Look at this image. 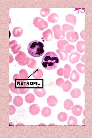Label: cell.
Instances as JSON below:
<instances>
[{"label":"cell","instance_id":"cell-1","mask_svg":"<svg viewBox=\"0 0 92 138\" xmlns=\"http://www.w3.org/2000/svg\"><path fill=\"white\" fill-rule=\"evenodd\" d=\"M60 63V59L55 53L52 51L47 52L42 57L41 63L43 67L48 70L57 67Z\"/></svg>","mask_w":92,"mask_h":138},{"label":"cell","instance_id":"cell-2","mask_svg":"<svg viewBox=\"0 0 92 138\" xmlns=\"http://www.w3.org/2000/svg\"><path fill=\"white\" fill-rule=\"evenodd\" d=\"M44 45L41 42L37 40H33L28 44L27 50L29 54L35 57H40L44 54Z\"/></svg>","mask_w":92,"mask_h":138},{"label":"cell","instance_id":"cell-3","mask_svg":"<svg viewBox=\"0 0 92 138\" xmlns=\"http://www.w3.org/2000/svg\"><path fill=\"white\" fill-rule=\"evenodd\" d=\"M33 23L35 26L41 30L46 29L48 26V23L39 17H36L35 18Z\"/></svg>","mask_w":92,"mask_h":138},{"label":"cell","instance_id":"cell-4","mask_svg":"<svg viewBox=\"0 0 92 138\" xmlns=\"http://www.w3.org/2000/svg\"><path fill=\"white\" fill-rule=\"evenodd\" d=\"M60 29V26L58 25H55L53 27L52 30L54 32V37L56 39H62L65 37L64 32Z\"/></svg>","mask_w":92,"mask_h":138},{"label":"cell","instance_id":"cell-5","mask_svg":"<svg viewBox=\"0 0 92 138\" xmlns=\"http://www.w3.org/2000/svg\"><path fill=\"white\" fill-rule=\"evenodd\" d=\"M66 37L67 40L71 42L76 41L79 38L78 34L76 31H70L67 32Z\"/></svg>","mask_w":92,"mask_h":138},{"label":"cell","instance_id":"cell-6","mask_svg":"<svg viewBox=\"0 0 92 138\" xmlns=\"http://www.w3.org/2000/svg\"><path fill=\"white\" fill-rule=\"evenodd\" d=\"M80 57V54L76 52L71 53L69 55V60L71 63L74 64L77 62Z\"/></svg>","mask_w":92,"mask_h":138},{"label":"cell","instance_id":"cell-7","mask_svg":"<svg viewBox=\"0 0 92 138\" xmlns=\"http://www.w3.org/2000/svg\"><path fill=\"white\" fill-rule=\"evenodd\" d=\"M83 109V108L81 106L76 105L75 106H73L71 108V110L73 114L75 116H78L81 115Z\"/></svg>","mask_w":92,"mask_h":138},{"label":"cell","instance_id":"cell-8","mask_svg":"<svg viewBox=\"0 0 92 138\" xmlns=\"http://www.w3.org/2000/svg\"><path fill=\"white\" fill-rule=\"evenodd\" d=\"M29 110L30 113L32 115H36L38 114L40 112V107L37 104H33L30 106Z\"/></svg>","mask_w":92,"mask_h":138},{"label":"cell","instance_id":"cell-9","mask_svg":"<svg viewBox=\"0 0 92 138\" xmlns=\"http://www.w3.org/2000/svg\"><path fill=\"white\" fill-rule=\"evenodd\" d=\"M57 101L56 98L53 96H50L47 99V104L49 106L51 107H54L56 106Z\"/></svg>","mask_w":92,"mask_h":138},{"label":"cell","instance_id":"cell-10","mask_svg":"<svg viewBox=\"0 0 92 138\" xmlns=\"http://www.w3.org/2000/svg\"><path fill=\"white\" fill-rule=\"evenodd\" d=\"M56 52L59 54L61 59L62 60L65 61L67 59L68 54L65 50L58 49L56 50Z\"/></svg>","mask_w":92,"mask_h":138},{"label":"cell","instance_id":"cell-11","mask_svg":"<svg viewBox=\"0 0 92 138\" xmlns=\"http://www.w3.org/2000/svg\"><path fill=\"white\" fill-rule=\"evenodd\" d=\"M34 93L36 96L39 97L44 96L46 94L45 89L39 86L34 89Z\"/></svg>","mask_w":92,"mask_h":138},{"label":"cell","instance_id":"cell-12","mask_svg":"<svg viewBox=\"0 0 92 138\" xmlns=\"http://www.w3.org/2000/svg\"><path fill=\"white\" fill-rule=\"evenodd\" d=\"M44 39L46 41H50L53 38L52 32L51 30L48 29L44 32L42 33Z\"/></svg>","mask_w":92,"mask_h":138},{"label":"cell","instance_id":"cell-13","mask_svg":"<svg viewBox=\"0 0 92 138\" xmlns=\"http://www.w3.org/2000/svg\"><path fill=\"white\" fill-rule=\"evenodd\" d=\"M18 87L19 92L22 94H25L29 90V86L25 83L19 85Z\"/></svg>","mask_w":92,"mask_h":138},{"label":"cell","instance_id":"cell-14","mask_svg":"<svg viewBox=\"0 0 92 138\" xmlns=\"http://www.w3.org/2000/svg\"><path fill=\"white\" fill-rule=\"evenodd\" d=\"M23 102V100L21 97L17 96L15 97L14 98L13 103L17 107L20 106Z\"/></svg>","mask_w":92,"mask_h":138},{"label":"cell","instance_id":"cell-15","mask_svg":"<svg viewBox=\"0 0 92 138\" xmlns=\"http://www.w3.org/2000/svg\"><path fill=\"white\" fill-rule=\"evenodd\" d=\"M80 78V76L75 70H73L71 75L70 79L72 82H76L78 81Z\"/></svg>","mask_w":92,"mask_h":138},{"label":"cell","instance_id":"cell-16","mask_svg":"<svg viewBox=\"0 0 92 138\" xmlns=\"http://www.w3.org/2000/svg\"><path fill=\"white\" fill-rule=\"evenodd\" d=\"M85 44V41H80L77 43L76 47L78 52L81 53L84 52Z\"/></svg>","mask_w":92,"mask_h":138},{"label":"cell","instance_id":"cell-17","mask_svg":"<svg viewBox=\"0 0 92 138\" xmlns=\"http://www.w3.org/2000/svg\"><path fill=\"white\" fill-rule=\"evenodd\" d=\"M64 75L65 78H69L71 71V68L70 65L68 64L65 65L64 66Z\"/></svg>","mask_w":92,"mask_h":138},{"label":"cell","instance_id":"cell-18","mask_svg":"<svg viewBox=\"0 0 92 138\" xmlns=\"http://www.w3.org/2000/svg\"><path fill=\"white\" fill-rule=\"evenodd\" d=\"M81 94V91L78 88H75L73 89L70 93L71 96L74 98H78L80 97Z\"/></svg>","mask_w":92,"mask_h":138},{"label":"cell","instance_id":"cell-19","mask_svg":"<svg viewBox=\"0 0 92 138\" xmlns=\"http://www.w3.org/2000/svg\"><path fill=\"white\" fill-rule=\"evenodd\" d=\"M65 19L66 21L72 23L74 26L75 25L76 22V17L74 15L71 14L67 15Z\"/></svg>","mask_w":92,"mask_h":138},{"label":"cell","instance_id":"cell-20","mask_svg":"<svg viewBox=\"0 0 92 138\" xmlns=\"http://www.w3.org/2000/svg\"><path fill=\"white\" fill-rule=\"evenodd\" d=\"M72 87V84L71 82L68 80L65 81L63 84L62 88L63 90L65 92H68L71 89Z\"/></svg>","mask_w":92,"mask_h":138},{"label":"cell","instance_id":"cell-21","mask_svg":"<svg viewBox=\"0 0 92 138\" xmlns=\"http://www.w3.org/2000/svg\"><path fill=\"white\" fill-rule=\"evenodd\" d=\"M64 107L67 110H71L72 107L74 106L73 101L70 99H66L64 102Z\"/></svg>","mask_w":92,"mask_h":138},{"label":"cell","instance_id":"cell-22","mask_svg":"<svg viewBox=\"0 0 92 138\" xmlns=\"http://www.w3.org/2000/svg\"><path fill=\"white\" fill-rule=\"evenodd\" d=\"M22 29L19 27H15L13 30V35L15 37H20L22 34Z\"/></svg>","mask_w":92,"mask_h":138},{"label":"cell","instance_id":"cell-23","mask_svg":"<svg viewBox=\"0 0 92 138\" xmlns=\"http://www.w3.org/2000/svg\"><path fill=\"white\" fill-rule=\"evenodd\" d=\"M77 120L76 118L73 116H70L69 117L67 124L68 125L75 126L77 125Z\"/></svg>","mask_w":92,"mask_h":138},{"label":"cell","instance_id":"cell-24","mask_svg":"<svg viewBox=\"0 0 92 138\" xmlns=\"http://www.w3.org/2000/svg\"><path fill=\"white\" fill-rule=\"evenodd\" d=\"M35 99L34 95L31 93H29L26 95L25 100L27 103H31L34 102Z\"/></svg>","mask_w":92,"mask_h":138},{"label":"cell","instance_id":"cell-25","mask_svg":"<svg viewBox=\"0 0 92 138\" xmlns=\"http://www.w3.org/2000/svg\"><path fill=\"white\" fill-rule=\"evenodd\" d=\"M51 113V109L48 107H45L41 110L42 115L44 117H48L50 116Z\"/></svg>","mask_w":92,"mask_h":138},{"label":"cell","instance_id":"cell-26","mask_svg":"<svg viewBox=\"0 0 92 138\" xmlns=\"http://www.w3.org/2000/svg\"><path fill=\"white\" fill-rule=\"evenodd\" d=\"M59 19L58 15L55 13L50 15L48 17V20L49 21L51 22H55L57 21Z\"/></svg>","mask_w":92,"mask_h":138},{"label":"cell","instance_id":"cell-27","mask_svg":"<svg viewBox=\"0 0 92 138\" xmlns=\"http://www.w3.org/2000/svg\"><path fill=\"white\" fill-rule=\"evenodd\" d=\"M67 118V114L64 112H61L57 116L58 120L61 122L65 121Z\"/></svg>","mask_w":92,"mask_h":138},{"label":"cell","instance_id":"cell-28","mask_svg":"<svg viewBox=\"0 0 92 138\" xmlns=\"http://www.w3.org/2000/svg\"><path fill=\"white\" fill-rule=\"evenodd\" d=\"M62 29L64 32L67 33L69 31H73L74 27L72 25L64 24L62 26Z\"/></svg>","mask_w":92,"mask_h":138},{"label":"cell","instance_id":"cell-29","mask_svg":"<svg viewBox=\"0 0 92 138\" xmlns=\"http://www.w3.org/2000/svg\"><path fill=\"white\" fill-rule=\"evenodd\" d=\"M68 43V42L65 40H60L57 42V45L59 48L64 49L65 45Z\"/></svg>","mask_w":92,"mask_h":138},{"label":"cell","instance_id":"cell-30","mask_svg":"<svg viewBox=\"0 0 92 138\" xmlns=\"http://www.w3.org/2000/svg\"><path fill=\"white\" fill-rule=\"evenodd\" d=\"M43 74L42 71L39 69L34 71L32 75L34 77L35 79L36 78L37 75H38V79H39L42 77Z\"/></svg>","mask_w":92,"mask_h":138},{"label":"cell","instance_id":"cell-31","mask_svg":"<svg viewBox=\"0 0 92 138\" xmlns=\"http://www.w3.org/2000/svg\"><path fill=\"white\" fill-rule=\"evenodd\" d=\"M50 9L49 8H44L41 10L40 14L42 16H46L50 14Z\"/></svg>","mask_w":92,"mask_h":138},{"label":"cell","instance_id":"cell-32","mask_svg":"<svg viewBox=\"0 0 92 138\" xmlns=\"http://www.w3.org/2000/svg\"><path fill=\"white\" fill-rule=\"evenodd\" d=\"M85 66L84 64L79 63L76 65V68L79 73H84Z\"/></svg>","mask_w":92,"mask_h":138},{"label":"cell","instance_id":"cell-33","mask_svg":"<svg viewBox=\"0 0 92 138\" xmlns=\"http://www.w3.org/2000/svg\"><path fill=\"white\" fill-rule=\"evenodd\" d=\"M9 87L11 91L14 93L18 94H20L14 83L13 82L10 83L9 84Z\"/></svg>","mask_w":92,"mask_h":138},{"label":"cell","instance_id":"cell-34","mask_svg":"<svg viewBox=\"0 0 92 138\" xmlns=\"http://www.w3.org/2000/svg\"><path fill=\"white\" fill-rule=\"evenodd\" d=\"M75 47L74 46L72 45L67 44L65 46V49L67 52L71 53L74 50Z\"/></svg>","mask_w":92,"mask_h":138},{"label":"cell","instance_id":"cell-35","mask_svg":"<svg viewBox=\"0 0 92 138\" xmlns=\"http://www.w3.org/2000/svg\"><path fill=\"white\" fill-rule=\"evenodd\" d=\"M56 85L60 87H62L64 83V80L62 78H60L57 79L56 81Z\"/></svg>","mask_w":92,"mask_h":138},{"label":"cell","instance_id":"cell-36","mask_svg":"<svg viewBox=\"0 0 92 138\" xmlns=\"http://www.w3.org/2000/svg\"><path fill=\"white\" fill-rule=\"evenodd\" d=\"M9 113L10 115L13 114L16 111L15 107L13 105H10L9 106Z\"/></svg>","mask_w":92,"mask_h":138},{"label":"cell","instance_id":"cell-37","mask_svg":"<svg viewBox=\"0 0 92 138\" xmlns=\"http://www.w3.org/2000/svg\"><path fill=\"white\" fill-rule=\"evenodd\" d=\"M13 79L17 83H18L23 81L21 80V79L18 74H16L14 76Z\"/></svg>","mask_w":92,"mask_h":138},{"label":"cell","instance_id":"cell-38","mask_svg":"<svg viewBox=\"0 0 92 138\" xmlns=\"http://www.w3.org/2000/svg\"><path fill=\"white\" fill-rule=\"evenodd\" d=\"M64 69L62 68H59L57 71V74L59 76H62L64 75Z\"/></svg>","mask_w":92,"mask_h":138},{"label":"cell","instance_id":"cell-39","mask_svg":"<svg viewBox=\"0 0 92 138\" xmlns=\"http://www.w3.org/2000/svg\"><path fill=\"white\" fill-rule=\"evenodd\" d=\"M16 125L18 126V125H24V124L21 123H18Z\"/></svg>","mask_w":92,"mask_h":138},{"label":"cell","instance_id":"cell-40","mask_svg":"<svg viewBox=\"0 0 92 138\" xmlns=\"http://www.w3.org/2000/svg\"><path fill=\"white\" fill-rule=\"evenodd\" d=\"M9 102H10L12 100V98L11 95L9 94Z\"/></svg>","mask_w":92,"mask_h":138},{"label":"cell","instance_id":"cell-41","mask_svg":"<svg viewBox=\"0 0 92 138\" xmlns=\"http://www.w3.org/2000/svg\"><path fill=\"white\" fill-rule=\"evenodd\" d=\"M84 56H83V55L82 56V57L81 59V61L83 62L84 63Z\"/></svg>","mask_w":92,"mask_h":138},{"label":"cell","instance_id":"cell-42","mask_svg":"<svg viewBox=\"0 0 92 138\" xmlns=\"http://www.w3.org/2000/svg\"><path fill=\"white\" fill-rule=\"evenodd\" d=\"M46 124L43 123H40L38 125H46Z\"/></svg>","mask_w":92,"mask_h":138},{"label":"cell","instance_id":"cell-43","mask_svg":"<svg viewBox=\"0 0 92 138\" xmlns=\"http://www.w3.org/2000/svg\"><path fill=\"white\" fill-rule=\"evenodd\" d=\"M48 125H56L54 123H51L49 124Z\"/></svg>","mask_w":92,"mask_h":138},{"label":"cell","instance_id":"cell-44","mask_svg":"<svg viewBox=\"0 0 92 138\" xmlns=\"http://www.w3.org/2000/svg\"><path fill=\"white\" fill-rule=\"evenodd\" d=\"M9 124L10 125H14V124L11 122H9Z\"/></svg>","mask_w":92,"mask_h":138}]
</instances>
